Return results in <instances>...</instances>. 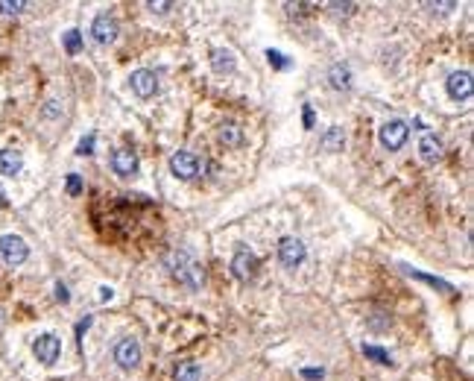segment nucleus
Wrapping results in <instances>:
<instances>
[{
  "instance_id": "f257e3e1",
  "label": "nucleus",
  "mask_w": 474,
  "mask_h": 381,
  "mask_svg": "<svg viewBox=\"0 0 474 381\" xmlns=\"http://www.w3.org/2000/svg\"><path fill=\"white\" fill-rule=\"evenodd\" d=\"M167 267H170V273L179 285L191 288V290L202 288L205 273H202V267L196 264V258L191 253H185V249H173V253L167 255Z\"/></svg>"
},
{
  "instance_id": "f03ea898",
  "label": "nucleus",
  "mask_w": 474,
  "mask_h": 381,
  "mask_svg": "<svg viewBox=\"0 0 474 381\" xmlns=\"http://www.w3.org/2000/svg\"><path fill=\"white\" fill-rule=\"evenodd\" d=\"M170 170H173L176 179L191 182V179L200 176V159H196L193 152H187V150H179V152H173L170 156Z\"/></svg>"
},
{
  "instance_id": "7ed1b4c3",
  "label": "nucleus",
  "mask_w": 474,
  "mask_h": 381,
  "mask_svg": "<svg viewBox=\"0 0 474 381\" xmlns=\"http://www.w3.org/2000/svg\"><path fill=\"white\" fill-rule=\"evenodd\" d=\"M27 255H29V246L21 235H3L0 238V258H3L6 264H12V267L24 264Z\"/></svg>"
},
{
  "instance_id": "20e7f679",
  "label": "nucleus",
  "mask_w": 474,
  "mask_h": 381,
  "mask_svg": "<svg viewBox=\"0 0 474 381\" xmlns=\"http://www.w3.org/2000/svg\"><path fill=\"white\" fill-rule=\"evenodd\" d=\"M407 135H410V126H407L404 121H387V124L378 129L381 144H383V150H390V152L401 150L404 141H407Z\"/></svg>"
},
{
  "instance_id": "39448f33",
  "label": "nucleus",
  "mask_w": 474,
  "mask_h": 381,
  "mask_svg": "<svg viewBox=\"0 0 474 381\" xmlns=\"http://www.w3.org/2000/svg\"><path fill=\"white\" fill-rule=\"evenodd\" d=\"M115 364L120 369H135L141 364V343L135 340V337H123V340H117L115 346Z\"/></svg>"
},
{
  "instance_id": "423d86ee",
  "label": "nucleus",
  "mask_w": 474,
  "mask_h": 381,
  "mask_svg": "<svg viewBox=\"0 0 474 381\" xmlns=\"http://www.w3.org/2000/svg\"><path fill=\"white\" fill-rule=\"evenodd\" d=\"M32 355L38 358V364H56L59 355H62V343L56 334H38L36 343H32Z\"/></svg>"
},
{
  "instance_id": "0eeeda50",
  "label": "nucleus",
  "mask_w": 474,
  "mask_h": 381,
  "mask_svg": "<svg viewBox=\"0 0 474 381\" xmlns=\"http://www.w3.org/2000/svg\"><path fill=\"white\" fill-rule=\"evenodd\" d=\"M91 36L97 45H112V41L120 36V27H117V18L112 12H100L91 24Z\"/></svg>"
},
{
  "instance_id": "6e6552de",
  "label": "nucleus",
  "mask_w": 474,
  "mask_h": 381,
  "mask_svg": "<svg viewBox=\"0 0 474 381\" xmlns=\"http://www.w3.org/2000/svg\"><path fill=\"white\" fill-rule=\"evenodd\" d=\"M445 91L451 100H469L471 91H474V80H471V71H454L448 76V82H445Z\"/></svg>"
},
{
  "instance_id": "1a4fd4ad",
  "label": "nucleus",
  "mask_w": 474,
  "mask_h": 381,
  "mask_svg": "<svg viewBox=\"0 0 474 381\" xmlns=\"http://www.w3.org/2000/svg\"><path fill=\"white\" fill-rule=\"evenodd\" d=\"M305 255H307V249H305V244L299 241V238H281L279 241V258H281V264L284 267H299L302 261H305Z\"/></svg>"
},
{
  "instance_id": "9d476101",
  "label": "nucleus",
  "mask_w": 474,
  "mask_h": 381,
  "mask_svg": "<svg viewBox=\"0 0 474 381\" xmlns=\"http://www.w3.org/2000/svg\"><path fill=\"white\" fill-rule=\"evenodd\" d=\"M255 270H258L255 253H249V249H237L235 258H231V273H235V279L249 281V279H255Z\"/></svg>"
},
{
  "instance_id": "9b49d317",
  "label": "nucleus",
  "mask_w": 474,
  "mask_h": 381,
  "mask_svg": "<svg viewBox=\"0 0 474 381\" xmlns=\"http://www.w3.org/2000/svg\"><path fill=\"white\" fill-rule=\"evenodd\" d=\"M129 82H132V91H135L138 97H144V100L158 91V76L152 73V71H147V68H141V71L132 73Z\"/></svg>"
},
{
  "instance_id": "f8f14e48",
  "label": "nucleus",
  "mask_w": 474,
  "mask_h": 381,
  "mask_svg": "<svg viewBox=\"0 0 474 381\" xmlns=\"http://www.w3.org/2000/svg\"><path fill=\"white\" fill-rule=\"evenodd\" d=\"M138 168H141L138 152H132V150H117L115 156H112V170L117 173V176H135Z\"/></svg>"
},
{
  "instance_id": "ddd939ff",
  "label": "nucleus",
  "mask_w": 474,
  "mask_h": 381,
  "mask_svg": "<svg viewBox=\"0 0 474 381\" xmlns=\"http://www.w3.org/2000/svg\"><path fill=\"white\" fill-rule=\"evenodd\" d=\"M24 168V156L18 150H0V176H18Z\"/></svg>"
},
{
  "instance_id": "4468645a",
  "label": "nucleus",
  "mask_w": 474,
  "mask_h": 381,
  "mask_svg": "<svg viewBox=\"0 0 474 381\" xmlns=\"http://www.w3.org/2000/svg\"><path fill=\"white\" fill-rule=\"evenodd\" d=\"M346 144V132H343V126H328L322 138H319V147H322L325 152H340Z\"/></svg>"
},
{
  "instance_id": "2eb2a0df",
  "label": "nucleus",
  "mask_w": 474,
  "mask_h": 381,
  "mask_svg": "<svg viewBox=\"0 0 474 381\" xmlns=\"http://www.w3.org/2000/svg\"><path fill=\"white\" fill-rule=\"evenodd\" d=\"M418 152H422L425 161H439L442 159V141H439L434 132L422 135V141H418Z\"/></svg>"
},
{
  "instance_id": "dca6fc26",
  "label": "nucleus",
  "mask_w": 474,
  "mask_h": 381,
  "mask_svg": "<svg viewBox=\"0 0 474 381\" xmlns=\"http://www.w3.org/2000/svg\"><path fill=\"white\" fill-rule=\"evenodd\" d=\"M235 53L231 50H226V47H217V50H211V68L217 71V73H231L235 71Z\"/></svg>"
},
{
  "instance_id": "f3484780",
  "label": "nucleus",
  "mask_w": 474,
  "mask_h": 381,
  "mask_svg": "<svg viewBox=\"0 0 474 381\" xmlns=\"http://www.w3.org/2000/svg\"><path fill=\"white\" fill-rule=\"evenodd\" d=\"M173 378L176 381H200L202 369H200V364H193V361H182V364H176Z\"/></svg>"
},
{
  "instance_id": "a211bd4d",
  "label": "nucleus",
  "mask_w": 474,
  "mask_h": 381,
  "mask_svg": "<svg viewBox=\"0 0 474 381\" xmlns=\"http://www.w3.org/2000/svg\"><path fill=\"white\" fill-rule=\"evenodd\" d=\"M328 80H331V85H334L337 91H343V89H348L351 85V71H348V65H334V68H331V73H328Z\"/></svg>"
},
{
  "instance_id": "6ab92c4d",
  "label": "nucleus",
  "mask_w": 474,
  "mask_h": 381,
  "mask_svg": "<svg viewBox=\"0 0 474 381\" xmlns=\"http://www.w3.org/2000/svg\"><path fill=\"white\" fill-rule=\"evenodd\" d=\"M220 144H226V147H240V144H244V132H240V126L226 124L223 129H220Z\"/></svg>"
},
{
  "instance_id": "aec40b11",
  "label": "nucleus",
  "mask_w": 474,
  "mask_h": 381,
  "mask_svg": "<svg viewBox=\"0 0 474 381\" xmlns=\"http://www.w3.org/2000/svg\"><path fill=\"white\" fill-rule=\"evenodd\" d=\"M407 273H410L413 279H422V281H427V285H434V288H439V290H445V293H454V288L448 285V281H442V279H436V276H427V273H422V270H413V267H407Z\"/></svg>"
},
{
  "instance_id": "412c9836",
  "label": "nucleus",
  "mask_w": 474,
  "mask_h": 381,
  "mask_svg": "<svg viewBox=\"0 0 474 381\" xmlns=\"http://www.w3.org/2000/svg\"><path fill=\"white\" fill-rule=\"evenodd\" d=\"M363 355L366 358H372V361H378V364H383V367H390L392 364V358L383 352V349H378V346H363Z\"/></svg>"
},
{
  "instance_id": "4be33fe9",
  "label": "nucleus",
  "mask_w": 474,
  "mask_h": 381,
  "mask_svg": "<svg viewBox=\"0 0 474 381\" xmlns=\"http://www.w3.org/2000/svg\"><path fill=\"white\" fill-rule=\"evenodd\" d=\"M80 47H82L80 30H68V32H64V50H68V53H76Z\"/></svg>"
},
{
  "instance_id": "5701e85b",
  "label": "nucleus",
  "mask_w": 474,
  "mask_h": 381,
  "mask_svg": "<svg viewBox=\"0 0 474 381\" xmlns=\"http://www.w3.org/2000/svg\"><path fill=\"white\" fill-rule=\"evenodd\" d=\"M27 3L24 0H0V12L3 15H18V12H24Z\"/></svg>"
},
{
  "instance_id": "b1692460",
  "label": "nucleus",
  "mask_w": 474,
  "mask_h": 381,
  "mask_svg": "<svg viewBox=\"0 0 474 381\" xmlns=\"http://www.w3.org/2000/svg\"><path fill=\"white\" fill-rule=\"evenodd\" d=\"M94 144H97V135H94V132H88V135L80 141V147H76V152H80V156H91V152H94Z\"/></svg>"
},
{
  "instance_id": "393cba45",
  "label": "nucleus",
  "mask_w": 474,
  "mask_h": 381,
  "mask_svg": "<svg viewBox=\"0 0 474 381\" xmlns=\"http://www.w3.org/2000/svg\"><path fill=\"white\" fill-rule=\"evenodd\" d=\"M80 191H82L80 173H71V176H68V194H80Z\"/></svg>"
},
{
  "instance_id": "a878e982",
  "label": "nucleus",
  "mask_w": 474,
  "mask_h": 381,
  "mask_svg": "<svg viewBox=\"0 0 474 381\" xmlns=\"http://www.w3.org/2000/svg\"><path fill=\"white\" fill-rule=\"evenodd\" d=\"M267 59L272 62V65H279V68H287V62H284V56L279 50H267Z\"/></svg>"
},
{
  "instance_id": "bb28decb",
  "label": "nucleus",
  "mask_w": 474,
  "mask_h": 381,
  "mask_svg": "<svg viewBox=\"0 0 474 381\" xmlns=\"http://www.w3.org/2000/svg\"><path fill=\"white\" fill-rule=\"evenodd\" d=\"M147 9H150V12H167V9H173V3H161V0L156 3V0H150Z\"/></svg>"
},
{
  "instance_id": "cd10ccee",
  "label": "nucleus",
  "mask_w": 474,
  "mask_h": 381,
  "mask_svg": "<svg viewBox=\"0 0 474 381\" xmlns=\"http://www.w3.org/2000/svg\"><path fill=\"white\" fill-rule=\"evenodd\" d=\"M56 299H59V302H68V299H71V293H68V288H64L62 281L56 285Z\"/></svg>"
},
{
  "instance_id": "c85d7f7f",
  "label": "nucleus",
  "mask_w": 474,
  "mask_h": 381,
  "mask_svg": "<svg viewBox=\"0 0 474 381\" xmlns=\"http://www.w3.org/2000/svg\"><path fill=\"white\" fill-rule=\"evenodd\" d=\"M302 376L305 378H322L325 373H322V369H302Z\"/></svg>"
},
{
  "instance_id": "c756f323",
  "label": "nucleus",
  "mask_w": 474,
  "mask_h": 381,
  "mask_svg": "<svg viewBox=\"0 0 474 381\" xmlns=\"http://www.w3.org/2000/svg\"><path fill=\"white\" fill-rule=\"evenodd\" d=\"M112 297H115V290L103 285V288H100V302H108V299H112Z\"/></svg>"
},
{
  "instance_id": "7c9ffc66",
  "label": "nucleus",
  "mask_w": 474,
  "mask_h": 381,
  "mask_svg": "<svg viewBox=\"0 0 474 381\" xmlns=\"http://www.w3.org/2000/svg\"><path fill=\"white\" fill-rule=\"evenodd\" d=\"M56 106H59V103H53V100H50V103H47V108H44V117H53V115H59V108H56Z\"/></svg>"
},
{
  "instance_id": "2f4dec72",
  "label": "nucleus",
  "mask_w": 474,
  "mask_h": 381,
  "mask_svg": "<svg viewBox=\"0 0 474 381\" xmlns=\"http://www.w3.org/2000/svg\"><path fill=\"white\" fill-rule=\"evenodd\" d=\"M0 205H3V194H0Z\"/></svg>"
}]
</instances>
